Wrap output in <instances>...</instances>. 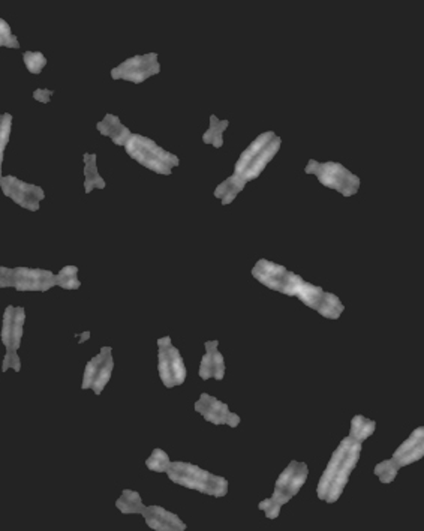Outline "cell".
<instances>
[{
	"label": "cell",
	"instance_id": "1",
	"mask_svg": "<svg viewBox=\"0 0 424 531\" xmlns=\"http://www.w3.org/2000/svg\"><path fill=\"white\" fill-rule=\"evenodd\" d=\"M252 275L270 290L300 299L306 306L315 309L326 319L338 320L345 309L338 296L306 282L301 277L292 274L281 264L259 260L252 269Z\"/></svg>",
	"mask_w": 424,
	"mask_h": 531
},
{
	"label": "cell",
	"instance_id": "2",
	"mask_svg": "<svg viewBox=\"0 0 424 531\" xmlns=\"http://www.w3.org/2000/svg\"><path fill=\"white\" fill-rule=\"evenodd\" d=\"M281 149V138L273 133L261 134L252 145L247 148L236 164L234 175L221 183L214 191V197L222 200V205H229L246 186V183L257 179L272 158Z\"/></svg>",
	"mask_w": 424,
	"mask_h": 531
},
{
	"label": "cell",
	"instance_id": "3",
	"mask_svg": "<svg viewBox=\"0 0 424 531\" xmlns=\"http://www.w3.org/2000/svg\"><path fill=\"white\" fill-rule=\"evenodd\" d=\"M360 455L361 443H357L351 437H345L341 441L318 482L316 494L319 500L327 501V503H336L341 498L351 473L358 464Z\"/></svg>",
	"mask_w": 424,
	"mask_h": 531
},
{
	"label": "cell",
	"instance_id": "4",
	"mask_svg": "<svg viewBox=\"0 0 424 531\" xmlns=\"http://www.w3.org/2000/svg\"><path fill=\"white\" fill-rule=\"evenodd\" d=\"M171 482L180 486L194 490L201 494H207L212 497H225L228 493V480L225 478L212 475V473L202 470L189 463H170L168 470L165 471Z\"/></svg>",
	"mask_w": 424,
	"mask_h": 531
},
{
	"label": "cell",
	"instance_id": "5",
	"mask_svg": "<svg viewBox=\"0 0 424 531\" xmlns=\"http://www.w3.org/2000/svg\"><path fill=\"white\" fill-rule=\"evenodd\" d=\"M309 476L308 465L299 461H291L289 465L281 473L274 485V493L270 498L261 501L258 509L267 515L269 520H276L281 513V509L288 501L296 497L300 488L306 483Z\"/></svg>",
	"mask_w": 424,
	"mask_h": 531
},
{
	"label": "cell",
	"instance_id": "6",
	"mask_svg": "<svg viewBox=\"0 0 424 531\" xmlns=\"http://www.w3.org/2000/svg\"><path fill=\"white\" fill-rule=\"evenodd\" d=\"M125 149L137 163L159 175H171V170L179 165L177 156L159 148L155 141L143 135H130L125 143Z\"/></svg>",
	"mask_w": 424,
	"mask_h": 531
},
{
	"label": "cell",
	"instance_id": "7",
	"mask_svg": "<svg viewBox=\"0 0 424 531\" xmlns=\"http://www.w3.org/2000/svg\"><path fill=\"white\" fill-rule=\"evenodd\" d=\"M56 285V275L48 270L29 267H0V289L19 292H47Z\"/></svg>",
	"mask_w": 424,
	"mask_h": 531
},
{
	"label": "cell",
	"instance_id": "8",
	"mask_svg": "<svg viewBox=\"0 0 424 531\" xmlns=\"http://www.w3.org/2000/svg\"><path fill=\"white\" fill-rule=\"evenodd\" d=\"M306 173L315 175L319 182L330 190H336L345 197H351L357 194L360 188V179L348 171L343 165L336 163H316L309 161L306 167Z\"/></svg>",
	"mask_w": 424,
	"mask_h": 531
},
{
	"label": "cell",
	"instance_id": "9",
	"mask_svg": "<svg viewBox=\"0 0 424 531\" xmlns=\"http://www.w3.org/2000/svg\"><path fill=\"white\" fill-rule=\"evenodd\" d=\"M157 371L159 377L168 389L180 386L186 380V366L180 351L171 344V338L165 336L157 341Z\"/></svg>",
	"mask_w": 424,
	"mask_h": 531
},
{
	"label": "cell",
	"instance_id": "10",
	"mask_svg": "<svg viewBox=\"0 0 424 531\" xmlns=\"http://www.w3.org/2000/svg\"><path fill=\"white\" fill-rule=\"evenodd\" d=\"M159 62H157V54L150 53L144 56H135L130 59L125 61L122 65L114 68L111 71V77L114 80H128L133 83H143L149 77L159 74Z\"/></svg>",
	"mask_w": 424,
	"mask_h": 531
},
{
	"label": "cell",
	"instance_id": "11",
	"mask_svg": "<svg viewBox=\"0 0 424 531\" xmlns=\"http://www.w3.org/2000/svg\"><path fill=\"white\" fill-rule=\"evenodd\" d=\"M114 368L111 349L104 347L98 356L87 364L84 377H83V389H92L96 395H100L104 387L111 378V372Z\"/></svg>",
	"mask_w": 424,
	"mask_h": 531
},
{
	"label": "cell",
	"instance_id": "12",
	"mask_svg": "<svg viewBox=\"0 0 424 531\" xmlns=\"http://www.w3.org/2000/svg\"><path fill=\"white\" fill-rule=\"evenodd\" d=\"M0 188H2L6 197L12 198V202H16L19 206L27 210H38L39 203L46 197L39 186L21 182L14 176H5L0 179Z\"/></svg>",
	"mask_w": 424,
	"mask_h": 531
},
{
	"label": "cell",
	"instance_id": "13",
	"mask_svg": "<svg viewBox=\"0 0 424 531\" xmlns=\"http://www.w3.org/2000/svg\"><path fill=\"white\" fill-rule=\"evenodd\" d=\"M195 411H198L204 419L213 425H228L231 428H237L242 422L240 416L229 411L228 406L221 403L214 396L209 393H201L200 399L195 403Z\"/></svg>",
	"mask_w": 424,
	"mask_h": 531
},
{
	"label": "cell",
	"instance_id": "14",
	"mask_svg": "<svg viewBox=\"0 0 424 531\" xmlns=\"http://www.w3.org/2000/svg\"><path fill=\"white\" fill-rule=\"evenodd\" d=\"M424 456V428H417L414 433L405 440L400 446L393 453V461L400 468L409 464H414Z\"/></svg>",
	"mask_w": 424,
	"mask_h": 531
},
{
	"label": "cell",
	"instance_id": "15",
	"mask_svg": "<svg viewBox=\"0 0 424 531\" xmlns=\"http://www.w3.org/2000/svg\"><path fill=\"white\" fill-rule=\"evenodd\" d=\"M152 530L156 531H185L186 524L179 518L177 515L168 512L160 506H149L141 513Z\"/></svg>",
	"mask_w": 424,
	"mask_h": 531
},
{
	"label": "cell",
	"instance_id": "16",
	"mask_svg": "<svg viewBox=\"0 0 424 531\" xmlns=\"http://www.w3.org/2000/svg\"><path fill=\"white\" fill-rule=\"evenodd\" d=\"M219 342L217 341H209L206 342V354L201 359V365L198 374L202 380L216 378L217 381L224 380L225 376V361L224 356L217 350Z\"/></svg>",
	"mask_w": 424,
	"mask_h": 531
},
{
	"label": "cell",
	"instance_id": "17",
	"mask_svg": "<svg viewBox=\"0 0 424 531\" xmlns=\"http://www.w3.org/2000/svg\"><path fill=\"white\" fill-rule=\"evenodd\" d=\"M98 131L102 135L110 137L119 146H125V143L133 135L129 129L119 120V118L113 116V114H107L104 120L98 123Z\"/></svg>",
	"mask_w": 424,
	"mask_h": 531
},
{
	"label": "cell",
	"instance_id": "18",
	"mask_svg": "<svg viewBox=\"0 0 424 531\" xmlns=\"http://www.w3.org/2000/svg\"><path fill=\"white\" fill-rule=\"evenodd\" d=\"M105 188V182L98 173L96 167V155L86 153L84 155V190L89 194L92 190Z\"/></svg>",
	"mask_w": 424,
	"mask_h": 531
},
{
	"label": "cell",
	"instance_id": "19",
	"mask_svg": "<svg viewBox=\"0 0 424 531\" xmlns=\"http://www.w3.org/2000/svg\"><path fill=\"white\" fill-rule=\"evenodd\" d=\"M376 428V422L372 419L364 418V416H354L353 421H351V429H349V435L357 443H363L364 440H368Z\"/></svg>",
	"mask_w": 424,
	"mask_h": 531
},
{
	"label": "cell",
	"instance_id": "20",
	"mask_svg": "<svg viewBox=\"0 0 424 531\" xmlns=\"http://www.w3.org/2000/svg\"><path fill=\"white\" fill-rule=\"evenodd\" d=\"M115 506L122 513H143L145 506L137 491L125 490L120 498L115 501Z\"/></svg>",
	"mask_w": 424,
	"mask_h": 531
},
{
	"label": "cell",
	"instance_id": "21",
	"mask_svg": "<svg viewBox=\"0 0 424 531\" xmlns=\"http://www.w3.org/2000/svg\"><path fill=\"white\" fill-rule=\"evenodd\" d=\"M26 321L24 308H14L12 320H11V346L8 350H19L21 338H23V327Z\"/></svg>",
	"mask_w": 424,
	"mask_h": 531
},
{
	"label": "cell",
	"instance_id": "22",
	"mask_svg": "<svg viewBox=\"0 0 424 531\" xmlns=\"http://www.w3.org/2000/svg\"><path fill=\"white\" fill-rule=\"evenodd\" d=\"M225 128H228L227 120L221 122V120H217L214 116H212V123H210L209 131L202 137L204 143H209V145H213L214 148H222V143H224L222 134L225 131Z\"/></svg>",
	"mask_w": 424,
	"mask_h": 531
},
{
	"label": "cell",
	"instance_id": "23",
	"mask_svg": "<svg viewBox=\"0 0 424 531\" xmlns=\"http://www.w3.org/2000/svg\"><path fill=\"white\" fill-rule=\"evenodd\" d=\"M78 267L76 266H66L63 267L58 275L56 277V285H61L65 290H77L80 289V281L77 278Z\"/></svg>",
	"mask_w": 424,
	"mask_h": 531
},
{
	"label": "cell",
	"instance_id": "24",
	"mask_svg": "<svg viewBox=\"0 0 424 531\" xmlns=\"http://www.w3.org/2000/svg\"><path fill=\"white\" fill-rule=\"evenodd\" d=\"M399 470H400V467L396 463H394L393 459H387V461L376 464L373 473L383 483H391L394 480V478L398 476Z\"/></svg>",
	"mask_w": 424,
	"mask_h": 531
},
{
	"label": "cell",
	"instance_id": "25",
	"mask_svg": "<svg viewBox=\"0 0 424 531\" xmlns=\"http://www.w3.org/2000/svg\"><path fill=\"white\" fill-rule=\"evenodd\" d=\"M12 126V116L9 113H5L0 116V179H2V163H4V152L9 141Z\"/></svg>",
	"mask_w": 424,
	"mask_h": 531
},
{
	"label": "cell",
	"instance_id": "26",
	"mask_svg": "<svg viewBox=\"0 0 424 531\" xmlns=\"http://www.w3.org/2000/svg\"><path fill=\"white\" fill-rule=\"evenodd\" d=\"M145 465L152 471L165 473L170 467V456L162 449H155L148 461H145Z\"/></svg>",
	"mask_w": 424,
	"mask_h": 531
},
{
	"label": "cell",
	"instance_id": "27",
	"mask_svg": "<svg viewBox=\"0 0 424 531\" xmlns=\"http://www.w3.org/2000/svg\"><path fill=\"white\" fill-rule=\"evenodd\" d=\"M23 61H24L27 69L31 71L32 74H39L41 71L43 69V66L47 65L46 56H43L39 51H26L23 54Z\"/></svg>",
	"mask_w": 424,
	"mask_h": 531
},
{
	"label": "cell",
	"instance_id": "28",
	"mask_svg": "<svg viewBox=\"0 0 424 531\" xmlns=\"http://www.w3.org/2000/svg\"><path fill=\"white\" fill-rule=\"evenodd\" d=\"M0 47H8V48L20 47L16 35H12L9 24L4 19H0Z\"/></svg>",
	"mask_w": 424,
	"mask_h": 531
},
{
	"label": "cell",
	"instance_id": "29",
	"mask_svg": "<svg viewBox=\"0 0 424 531\" xmlns=\"http://www.w3.org/2000/svg\"><path fill=\"white\" fill-rule=\"evenodd\" d=\"M12 314H14V306H8L4 315V327H2V342L6 347V350L11 346V320H12Z\"/></svg>",
	"mask_w": 424,
	"mask_h": 531
},
{
	"label": "cell",
	"instance_id": "30",
	"mask_svg": "<svg viewBox=\"0 0 424 531\" xmlns=\"http://www.w3.org/2000/svg\"><path fill=\"white\" fill-rule=\"evenodd\" d=\"M4 372L8 371V369H14V371H20L21 369V362H20V357L17 354V350H6V356L4 359Z\"/></svg>",
	"mask_w": 424,
	"mask_h": 531
},
{
	"label": "cell",
	"instance_id": "31",
	"mask_svg": "<svg viewBox=\"0 0 424 531\" xmlns=\"http://www.w3.org/2000/svg\"><path fill=\"white\" fill-rule=\"evenodd\" d=\"M51 95H53V91H48V89H38L33 92V98L39 103H50Z\"/></svg>",
	"mask_w": 424,
	"mask_h": 531
},
{
	"label": "cell",
	"instance_id": "32",
	"mask_svg": "<svg viewBox=\"0 0 424 531\" xmlns=\"http://www.w3.org/2000/svg\"><path fill=\"white\" fill-rule=\"evenodd\" d=\"M81 336H83V338L80 339V344H83L84 341H87V339H89V336H91V332H86V334H83Z\"/></svg>",
	"mask_w": 424,
	"mask_h": 531
}]
</instances>
